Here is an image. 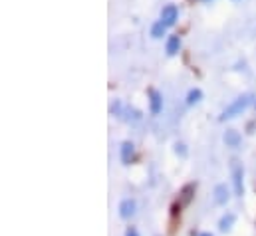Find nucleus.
Here are the masks:
<instances>
[{
	"label": "nucleus",
	"mask_w": 256,
	"mask_h": 236,
	"mask_svg": "<svg viewBox=\"0 0 256 236\" xmlns=\"http://www.w3.org/2000/svg\"><path fill=\"white\" fill-rule=\"evenodd\" d=\"M126 236H139V232H137V228H133V226H129L128 232H126Z\"/></svg>",
	"instance_id": "15"
},
{
	"label": "nucleus",
	"mask_w": 256,
	"mask_h": 236,
	"mask_svg": "<svg viewBox=\"0 0 256 236\" xmlns=\"http://www.w3.org/2000/svg\"><path fill=\"white\" fill-rule=\"evenodd\" d=\"M149 108H151V114H153V116L161 114V110H163L161 94H159V92H155V90H149Z\"/></svg>",
	"instance_id": "7"
},
{
	"label": "nucleus",
	"mask_w": 256,
	"mask_h": 236,
	"mask_svg": "<svg viewBox=\"0 0 256 236\" xmlns=\"http://www.w3.org/2000/svg\"><path fill=\"white\" fill-rule=\"evenodd\" d=\"M234 220H236V214H234V212H226V214H222V218H220V222H218V228H220L222 232H228V230L232 228Z\"/></svg>",
	"instance_id": "10"
},
{
	"label": "nucleus",
	"mask_w": 256,
	"mask_h": 236,
	"mask_svg": "<svg viewBox=\"0 0 256 236\" xmlns=\"http://www.w3.org/2000/svg\"><path fill=\"white\" fill-rule=\"evenodd\" d=\"M230 175H232L234 194L236 196H242L244 194V169H242V163L238 159H232V163H230Z\"/></svg>",
	"instance_id": "2"
},
{
	"label": "nucleus",
	"mask_w": 256,
	"mask_h": 236,
	"mask_svg": "<svg viewBox=\"0 0 256 236\" xmlns=\"http://www.w3.org/2000/svg\"><path fill=\"white\" fill-rule=\"evenodd\" d=\"M250 102H252V96L250 94H244V96H240V98H236L224 112H222V116H220V121H224V119H232L236 118V116H240L248 106H250Z\"/></svg>",
	"instance_id": "1"
},
{
	"label": "nucleus",
	"mask_w": 256,
	"mask_h": 236,
	"mask_svg": "<svg viewBox=\"0 0 256 236\" xmlns=\"http://www.w3.org/2000/svg\"><path fill=\"white\" fill-rule=\"evenodd\" d=\"M177 18H179V8H177L175 4L163 6V10H161V22H163L165 26H173V24L177 22Z\"/></svg>",
	"instance_id": "3"
},
{
	"label": "nucleus",
	"mask_w": 256,
	"mask_h": 236,
	"mask_svg": "<svg viewBox=\"0 0 256 236\" xmlns=\"http://www.w3.org/2000/svg\"><path fill=\"white\" fill-rule=\"evenodd\" d=\"M165 30H167V26H165L161 20H157V22L151 26V36H153V38H163Z\"/></svg>",
	"instance_id": "12"
},
{
	"label": "nucleus",
	"mask_w": 256,
	"mask_h": 236,
	"mask_svg": "<svg viewBox=\"0 0 256 236\" xmlns=\"http://www.w3.org/2000/svg\"><path fill=\"white\" fill-rule=\"evenodd\" d=\"M194 184L189 182V184H185L183 188H181V194H179V206H187L189 202L192 200V196H194Z\"/></svg>",
	"instance_id": "9"
},
{
	"label": "nucleus",
	"mask_w": 256,
	"mask_h": 236,
	"mask_svg": "<svg viewBox=\"0 0 256 236\" xmlns=\"http://www.w3.org/2000/svg\"><path fill=\"white\" fill-rule=\"evenodd\" d=\"M222 141L226 143V147H238L242 137H240V133L236 129H226L224 135H222Z\"/></svg>",
	"instance_id": "8"
},
{
	"label": "nucleus",
	"mask_w": 256,
	"mask_h": 236,
	"mask_svg": "<svg viewBox=\"0 0 256 236\" xmlns=\"http://www.w3.org/2000/svg\"><path fill=\"white\" fill-rule=\"evenodd\" d=\"M198 236H212L210 232H202V234H198Z\"/></svg>",
	"instance_id": "16"
},
{
	"label": "nucleus",
	"mask_w": 256,
	"mask_h": 236,
	"mask_svg": "<svg viewBox=\"0 0 256 236\" xmlns=\"http://www.w3.org/2000/svg\"><path fill=\"white\" fill-rule=\"evenodd\" d=\"M179 48H181L179 36H169V38H167V54H169V56H175V54L179 52Z\"/></svg>",
	"instance_id": "11"
},
{
	"label": "nucleus",
	"mask_w": 256,
	"mask_h": 236,
	"mask_svg": "<svg viewBox=\"0 0 256 236\" xmlns=\"http://www.w3.org/2000/svg\"><path fill=\"white\" fill-rule=\"evenodd\" d=\"M204 2H210V0H204Z\"/></svg>",
	"instance_id": "17"
},
{
	"label": "nucleus",
	"mask_w": 256,
	"mask_h": 236,
	"mask_svg": "<svg viewBox=\"0 0 256 236\" xmlns=\"http://www.w3.org/2000/svg\"><path fill=\"white\" fill-rule=\"evenodd\" d=\"M175 153H177V155H181V157H185V155H187L185 145H183V143H177V145H175Z\"/></svg>",
	"instance_id": "14"
},
{
	"label": "nucleus",
	"mask_w": 256,
	"mask_h": 236,
	"mask_svg": "<svg viewBox=\"0 0 256 236\" xmlns=\"http://www.w3.org/2000/svg\"><path fill=\"white\" fill-rule=\"evenodd\" d=\"M135 210H137V204H135L133 198H126V200L120 202V216H122L124 220L131 218V216L135 214Z\"/></svg>",
	"instance_id": "4"
},
{
	"label": "nucleus",
	"mask_w": 256,
	"mask_h": 236,
	"mask_svg": "<svg viewBox=\"0 0 256 236\" xmlns=\"http://www.w3.org/2000/svg\"><path fill=\"white\" fill-rule=\"evenodd\" d=\"M202 100V92L198 90V88H194L189 92V96H187V106H194V104H198Z\"/></svg>",
	"instance_id": "13"
},
{
	"label": "nucleus",
	"mask_w": 256,
	"mask_h": 236,
	"mask_svg": "<svg viewBox=\"0 0 256 236\" xmlns=\"http://www.w3.org/2000/svg\"><path fill=\"white\" fill-rule=\"evenodd\" d=\"M133 155H135V145L131 141H124L122 147H120V157H122V163L129 165L133 161Z\"/></svg>",
	"instance_id": "6"
},
{
	"label": "nucleus",
	"mask_w": 256,
	"mask_h": 236,
	"mask_svg": "<svg viewBox=\"0 0 256 236\" xmlns=\"http://www.w3.org/2000/svg\"><path fill=\"white\" fill-rule=\"evenodd\" d=\"M228 198H230V190H228V186L226 184H216L214 186V202L216 204H220V206H224L226 202H228Z\"/></svg>",
	"instance_id": "5"
}]
</instances>
